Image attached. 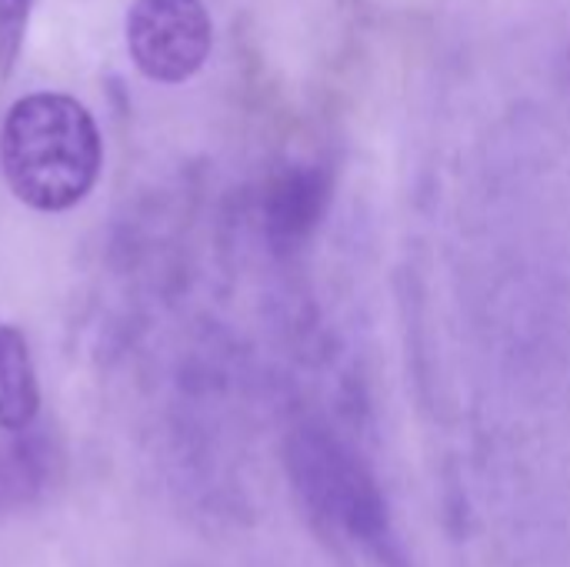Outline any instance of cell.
<instances>
[{
    "label": "cell",
    "mask_w": 570,
    "mask_h": 567,
    "mask_svg": "<svg viewBox=\"0 0 570 567\" xmlns=\"http://www.w3.org/2000/svg\"><path fill=\"white\" fill-rule=\"evenodd\" d=\"M33 0H0V80H7L23 53Z\"/></svg>",
    "instance_id": "obj_7"
},
{
    "label": "cell",
    "mask_w": 570,
    "mask_h": 567,
    "mask_svg": "<svg viewBox=\"0 0 570 567\" xmlns=\"http://www.w3.org/2000/svg\"><path fill=\"white\" fill-rule=\"evenodd\" d=\"M331 204V174L314 164H297L281 170L261 201L264 234L277 254L301 251L321 227Z\"/></svg>",
    "instance_id": "obj_4"
},
{
    "label": "cell",
    "mask_w": 570,
    "mask_h": 567,
    "mask_svg": "<svg viewBox=\"0 0 570 567\" xmlns=\"http://www.w3.org/2000/svg\"><path fill=\"white\" fill-rule=\"evenodd\" d=\"M53 441L33 424L0 448V521L40 501L53 478Z\"/></svg>",
    "instance_id": "obj_5"
},
{
    "label": "cell",
    "mask_w": 570,
    "mask_h": 567,
    "mask_svg": "<svg viewBox=\"0 0 570 567\" xmlns=\"http://www.w3.org/2000/svg\"><path fill=\"white\" fill-rule=\"evenodd\" d=\"M0 170L23 207L37 214L73 211L104 170V137L94 114L60 90L13 100L0 124Z\"/></svg>",
    "instance_id": "obj_1"
},
{
    "label": "cell",
    "mask_w": 570,
    "mask_h": 567,
    "mask_svg": "<svg viewBox=\"0 0 570 567\" xmlns=\"http://www.w3.org/2000/svg\"><path fill=\"white\" fill-rule=\"evenodd\" d=\"M124 40L147 80L184 84L204 70L214 50V20L204 0H134Z\"/></svg>",
    "instance_id": "obj_3"
},
{
    "label": "cell",
    "mask_w": 570,
    "mask_h": 567,
    "mask_svg": "<svg viewBox=\"0 0 570 567\" xmlns=\"http://www.w3.org/2000/svg\"><path fill=\"white\" fill-rule=\"evenodd\" d=\"M40 414V381L20 328L0 324V431L23 434Z\"/></svg>",
    "instance_id": "obj_6"
},
{
    "label": "cell",
    "mask_w": 570,
    "mask_h": 567,
    "mask_svg": "<svg viewBox=\"0 0 570 567\" xmlns=\"http://www.w3.org/2000/svg\"><path fill=\"white\" fill-rule=\"evenodd\" d=\"M287 475L327 531L344 535L387 567L404 565L387 501L371 468L327 428L304 424L287 438Z\"/></svg>",
    "instance_id": "obj_2"
}]
</instances>
